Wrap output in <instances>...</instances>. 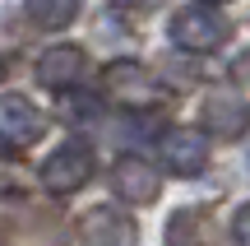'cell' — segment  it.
<instances>
[{
    "mask_svg": "<svg viewBox=\"0 0 250 246\" xmlns=\"http://www.w3.org/2000/svg\"><path fill=\"white\" fill-rule=\"evenodd\" d=\"M61 242H65L61 214L42 209V204H28L0 223V246H61Z\"/></svg>",
    "mask_w": 250,
    "mask_h": 246,
    "instance_id": "1",
    "label": "cell"
},
{
    "mask_svg": "<svg viewBox=\"0 0 250 246\" xmlns=\"http://www.w3.org/2000/svg\"><path fill=\"white\" fill-rule=\"evenodd\" d=\"M227 33H232L227 19L208 5H190L181 14H171V42L181 51H213V46L227 42Z\"/></svg>",
    "mask_w": 250,
    "mask_h": 246,
    "instance_id": "2",
    "label": "cell"
},
{
    "mask_svg": "<svg viewBox=\"0 0 250 246\" xmlns=\"http://www.w3.org/2000/svg\"><path fill=\"white\" fill-rule=\"evenodd\" d=\"M42 130H46V116L23 98V93L0 98V149H5V154H19V149L37 144Z\"/></svg>",
    "mask_w": 250,
    "mask_h": 246,
    "instance_id": "3",
    "label": "cell"
},
{
    "mask_svg": "<svg viewBox=\"0 0 250 246\" xmlns=\"http://www.w3.org/2000/svg\"><path fill=\"white\" fill-rule=\"evenodd\" d=\"M88 177H93V149L83 144V139L61 144V149H56V154L42 163V186H46V191H56V195L79 191Z\"/></svg>",
    "mask_w": 250,
    "mask_h": 246,
    "instance_id": "4",
    "label": "cell"
},
{
    "mask_svg": "<svg viewBox=\"0 0 250 246\" xmlns=\"http://www.w3.org/2000/svg\"><path fill=\"white\" fill-rule=\"evenodd\" d=\"M79 242L83 246H134L139 242V228H134L130 214L111 209V204H98L79 219Z\"/></svg>",
    "mask_w": 250,
    "mask_h": 246,
    "instance_id": "5",
    "label": "cell"
},
{
    "mask_svg": "<svg viewBox=\"0 0 250 246\" xmlns=\"http://www.w3.org/2000/svg\"><path fill=\"white\" fill-rule=\"evenodd\" d=\"M158 149H162L167 172H176V177H199L208 167V144L199 130H167Z\"/></svg>",
    "mask_w": 250,
    "mask_h": 246,
    "instance_id": "6",
    "label": "cell"
},
{
    "mask_svg": "<svg viewBox=\"0 0 250 246\" xmlns=\"http://www.w3.org/2000/svg\"><path fill=\"white\" fill-rule=\"evenodd\" d=\"M107 93L116 102H125V107H148L153 98H158V79H153L144 65H134V61H116V65H107Z\"/></svg>",
    "mask_w": 250,
    "mask_h": 246,
    "instance_id": "7",
    "label": "cell"
},
{
    "mask_svg": "<svg viewBox=\"0 0 250 246\" xmlns=\"http://www.w3.org/2000/svg\"><path fill=\"white\" fill-rule=\"evenodd\" d=\"M111 191H116L121 200H130V204H153L158 191H162V181H158V172H153L144 158L125 154L121 163L111 167Z\"/></svg>",
    "mask_w": 250,
    "mask_h": 246,
    "instance_id": "8",
    "label": "cell"
},
{
    "mask_svg": "<svg viewBox=\"0 0 250 246\" xmlns=\"http://www.w3.org/2000/svg\"><path fill=\"white\" fill-rule=\"evenodd\" d=\"M83 70H88V56L79 46H51V51L37 56V84H46L56 93H70L83 79Z\"/></svg>",
    "mask_w": 250,
    "mask_h": 246,
    "instance_id": "9",
    "label": "cell"
},
{
    "mask_svg": "<svg viewBox=\"0 0 250 246\" xmlns=\"http://www.w3.org/2000/svg\"><path fill=\"white\" fill-rule=\"evenodd\" d=\"M167 246H218L213 219L204 209H176L167 219Z\"/></svg>",
    "mask_w": 250,
    "mask_h": 246,
    "instance_id": "10",
    "label": "cell"
},
{
    "mask_svg": "<svg viewBox=\"0 0 250 246\" xmlns=\"http://www.w3.org/2000/svg\"><path fill=\"white\" fill-rule=\"evenodd\" d=\"M204 130L208 135H223V139H236L246 130V107L232 93H208L204 98Z\"/></svg>",
    "mask_w": 250,
    "mask_h": 246,
    "instance_id": "11",
    "label": "cell"
},
{
    "mask_svg": "<svg viewBox=\"0 0 250 246\" xmlns=\"http://www.w3.org/2000/svg\"><path fill=\"white\" fill-rule=\"evenodd\" d=\"M74 14H79V0H28V19H33L37 28H46V33L70 28Z\"/></svg>",
    "mask_w": 250,
    "mask_h": 246,
    "instance_id": "12",
    "label": "cell"
},
{
    "mask_svg": "<svg viewBox=\"0 0 250 246\" xmlns=\"http://www.w3.org/2000/svg\"><path fill=\"white\" fill-rule=\"evenodd\" d=\"M61 107H65V121H93L102 112V102L93 93H61Z\"/></svg>",
    "mask_w": 250,
    "mask_h": 246,
    "instance_id": "13",
    "label": "cell"
},
{
    "mask_svg": "<svg viewBox=\"0 0 250 246\" xmlns=\"http://www.w3.org/2000/svg\"><path fill=\"white\" fill-rule=\"evenodd\" d=\"M23 191V172H14V167H0V200H9V195Z\"/></svg>",
    "mask_w": 250,
    "mask_h": 246,
    "instance_id": "14",
    "label": "cell"
},
{
    "mask_svg": "<svg viewBox=\"0 0 250 246\" xmlns=\"http://www.w3.org/2000/svg\"><path fill=\"white\" fill-rule=\"evenodd\" d=\"M232 237H236V246H250V204H241V209H236V219H232Z\"/></svg>",
    "mask_w": 250,
    "mask_h": 246,
    "instance_id": "15",
    "label": "cell"
},
{
    "mask_svg": "<svg viewBox=\"0 0 250 246\" xmlns=\"http://www.w3.org/2000/svg\"><path fill=\"white\" fill-rule=\"evenodd\" d=\"M116 5H130V9H153V5H162V0H116Z\"/></svg>",
    "mask_w": 250,
    "mask_h": 246,
    "instance_id": "16",
    "label": "cell"
},
{
    "mask_svg": "<svg viewBox=\"0 0 250 246\" xmlns=\"http://www.w3.org/2000/svg\"><path fill=\"white\" fill-rule=\"evenodd\" d=\"M204 5H227V0H204Z\"/></svg>",
    "mask_w": 250,
    "mask_h": 246,
    "instance_id": "17",
    "label": "cell"
},
{
    "mask_svg": "<svg viewBox=\"0 0 250 246\" xmlns=\"http://www.w3.org/2000/svg\"><path fill=\"white\" fill-rule=\"evenodd\" d=\"M0 79H5V61H0Z\"/></svg>",
    "mask_w": 250,
    "mask_h": 246,
    "instance_id": "18",
    "label": "cell"
}]
</instances>
